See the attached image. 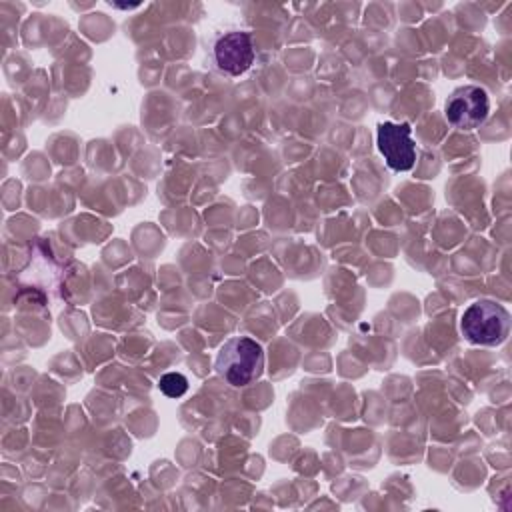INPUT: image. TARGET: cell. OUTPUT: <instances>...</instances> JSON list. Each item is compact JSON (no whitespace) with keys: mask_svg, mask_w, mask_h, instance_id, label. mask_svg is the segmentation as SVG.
<instances>
[{"mask_svg":"<svg viewBox=\"0 0 512 512\" xmlns=\"http://www.w3.org/2000/svg\"><path fill=\"white\" fill-rule=\"evenodd\" d=\"M462 336L478 346H500L510 334V314L494 300H476L460 316Z\"/></svg>","mask_w":512,"mask_h":512,"instance_id":"cell-2","label":"cell"},{"mask_svg":"<svg viewBox=\"0 0 512 512\" xmlns=\"http://www.w3.org/2000/svg\"><path fill=\"white\" fill-rule=\"evenodd\" d=\"M254 42L250 32L232 30L222 34L214 44V60L228 76H240L254 64Z\"/></svg>","mask_w":512,"mask_h":512,"instance_id":"cell-5","label":"cell"},{"mask_svg":"<svg viewBox=\"0 0 512 512\" xmlns=\"http://www.w3.org/2000/svg\"><path fill=\"white\" fill-rule=\"evenodd\" d=\"M376 144L384 162L394 172H406L416 162V144L408 122H382L378 124Z\"/></svg>","mask_w":512,"mask_h":512,"instance_id":"cell-4","label":"cell"},{"mask_svg":"<svg viewBox=\"0 0 512 512\" xmlns=\"http://www.w3.org/2000/svg\"><path fill=\"white\" fill-rule=\"evenodd\" d=\"M214 368L230 386L242 388L262 376L264 350L250 336L228 338L216 354Z\"/></svg>","mask_w":512,"mask_h":512,"instance_id":"cell-1","label":"cell"},{"mask_svg":"<svg viewBox=\"0 0 512 512\" xmlns=\"http://www.w3.org/2000/svg\"><path fill=\"white\" fill-rule=\"evenodd\" d=\"M158 386L168 398H180L188 390V380L180 372H168L160 378Z\"/></svg>","mask_w":512,"mask_h":512,"instance_id":"cell-6","label":"cell"},{"mask_svg":"<svg viewBox=\"0 0 512 512\" xmlns=\"http://www.w3.org/2000/svg\"><path fill=\"white\" fill-rule=\"evenodd\" d=\"M446 120L458 130L478 128L490 114L488 92L480 86L466 84L456 88L444 104Z\"/></svg>","mask_w":512,"mask_h":512,"instance_id":"cell-3","label":"cell"}]
</instances>
